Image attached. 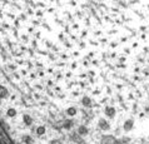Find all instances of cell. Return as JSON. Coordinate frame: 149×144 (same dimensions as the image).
I'll list each match as a JSON object with an SVG mask.
<instances>
[]
</instances>
